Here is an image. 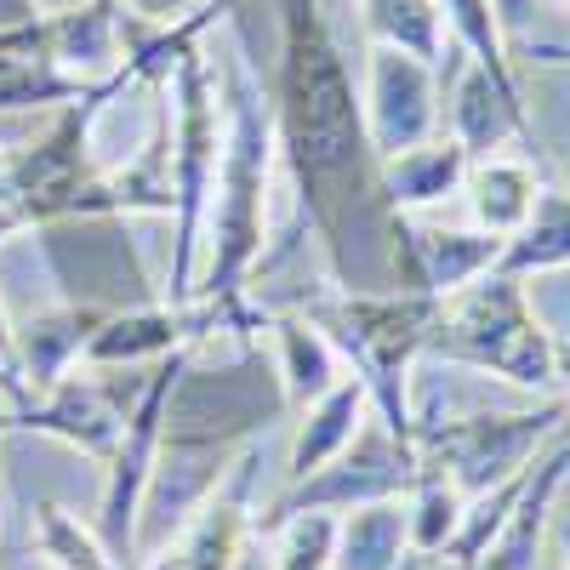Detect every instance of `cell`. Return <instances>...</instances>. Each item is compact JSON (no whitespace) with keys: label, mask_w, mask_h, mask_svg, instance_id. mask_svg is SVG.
I'll list each match as a JSON object with an SVG mask.
<instances>
[{"label":"cell","mask_w":570,"mask_h":570,"mask_svg":"<svg viewBox=\"0 0 570 570\" xmlns=\"http://www.w3.org/2000/svg\"><path fill=\"white\" fill-rule=\"evenodd\" d=\"M274 137L314 223L337 292H394L389 279V200L383 160L371 155L360 80L343 52L325 0H274Z\"/></svg>","instance_id":"1"},{"label":"cell","mask_w":570,"mask_h":570,"mask_svg":"<svg viewBox=\"0 0 570 570\" xmlns=\"http://www.w3.org/2000/svg\"><path fill=\"white\" fill-rule=\"evenodd\" d=\"M212 63L223 91V155H217V183H212L206 234H200V274L188 308L195 303L223 308L246 297V285L268 257V195L279 177L274 98L263 91L252 52L240 40H228Z\"/></svg>","instance_id":"2"},{"label":"cell","mask_w":570,"mask_h":570,"mask_svg":"<svg viewBox=\"0 0 570 570\" xmlns=\"http://www.w3.org/2000/svg\"><path fill=\"white\" fill-rule=\"evenodd\" d=\"M308 320L337 343L343 365L365 383L371 411L383 416L400 440L416 445V360H428L440 325V297L428 292H337Z\"/></svg>","instance_id":"3"},{"label":"cell","mask_w":570,"mask_h":570,"mask_svg":"<svg viewBox=\"0 0 570 570\" xmlns=\"http://www.w3.org/2000/svg\"><path fill=\"white\" fill-rule=\"evenodd\" d=\"M166 104V160H171V263H166V308H188L200 274V234L223 155V91L206 40L188 52L160 86Z\"/></svg>","instance_id":"4"},{"label":"cell","mask_w":570,"mask_h":570,"mask_svg":"<svg viewBox=\"0 0 570 570\" xmlns=\"http://www.w3.org/2000/svg\"><path fill=\"white\" fill-rule=\"evenodd\" d=\"M428 360H451L468 371H491L502 383L553 400V331L542 325L525 279L485 274L440 297V325Z\"/></svg>","instance_id":"5"},{"label":"cell","mask_w":570,"mask_h":570,"mask_svg":"<svg viewBox=\"0 0 570 570\" xmlns=\"http://www.w3.org/2000/svg\"><path fill=\"white\" fill-rule=\"evenodd\" d=\"M559 434H564L559 400H542L531 411H468V416H445V422L416 416V456L434 462L473 502V497L497 491L502 480H513L519 468H531V456L542 445H553Z\"/></svg>","instance_id":"6"},{"label":"cell","mask_w":570,"mask_h":570,"mask_svg":"<svg viewBox=\"0 0 570 570\" xmlns=\"http://www.w3.org/2000/svg\"><path fill=\"white\" fill-rule=\"evenodd\" d=\"M279 411H285L279 376L257 348H246L240 360H223V365H200L188 354L166 400V434L252 445L257 428H268Z\"/></svg>","instance_id":"7"},{"label":"cell","mask_w":570,"mask_h":570,"mask_svg":"<svg viewBox=\"0 0 570 570\" xmlns=\"http://www.w3.org/2000/svg\"><path fill=\"white\" fill-rule=\"evenodd\" d=\"M416 468H422L416 445L400 440L376 411H365L360 428H354V440L320 473L297 480L274 502V525L292 519V513H348V508H365V502H394V497H405L416 485Z\"/></svg>","instance_id":"8"},{"label":"cell","mask_w":570,"mask_h":570,"mask_svg":"<svg viewBox=\"0 0 570 570\" xmlns=\"http://www.w3.org/2000/svg\"><path fill=\"white\" fill-rule=\"evenodd\" d=\"M360 109H365V137L376 160H394L416 142L440 137L445 126L440 63H422L411 52H394V46H371L360 75Z\"/></svg>","instance_id":"9"},{"label":"cell","mask_w":570,"mask_h":570,"mask_svg":"<svg viewBox=\"0 0 570 570\" xmlns=\"http://www.w3.org/2000/svg\"><path fill=\"white\" fill-rule=\"evenodd\" d=\"M120 422H126V400L109 394L104 371H69L46 394L7 405V434L12 428H29V434L63 440L69 451H80L91 462H109V451L120 440Z\"/></svg>","instance_id":"10"},{"label":"cell","mask_w":570,"mask_h":570,"mask_svg":"<svg viewBox=\"0 0 570 570\" xmlns=\"http://www.w3.org/2000/svg\"><path fill=\"white\" fill-rule=\"evenodd\" d=\"M46 58L80 86H104L126 63V0H69L40 18Z\"/></svg>","instance_id":"11"},{"label":"cell","mask_w":570,"mask_h":570,"mask_svg":"<svg viewBox=\"0 0 570 570\" xmlns=\"http://www.w3.org/2000/svg\"><path fill=\"white\" fill-rule=\"evenodd\" d=\"M564 480H570V434H559L553 445L537 451L531 480H525V491H519L508 525L491 537V548L468 570H537L542 553H548V525H553V502H559Z\"/></svg>","instance_id":"12"},{"label":"cell","mask_w":570,"mask_h":570,"mask_svg":"<svg viewBox=\"0 0 570 570\" xmlns=\"http://www.w3.org/2000/svg\"><path fill=\"white\" fill-rule=\"evenodd\" d=\"M462 58V52H456ZM451 131L468 160H485V155H502V142L519 137V142H537V126H531V109L525 98H508V91L480 69V63H456V80H451Z\"/></svg>","instance_id":"13"},{"label":"cell","mask_w":570,"mask_h":570,"mask_svg":"<svg viewBox=\"0 0 570 570\" xmlns=\"http://www.w3.org/2000/svg\"><path fill=\"white\" fill-rule=\"evenodd\" d=\"M104 308H80V303H58L46 314H29L12 325V354H18V383H23V400L46 394L52 383H63V376L80 365L86 354V337L98 331ZM18 400V405H23Z\"/></svg>","instance_id":"14"},{"label":"cell","mask_w":570,"mask_h":570,"mask_svg":"<svg viewBox=\"0 0 570 570\" xmlns=\"http://www.w3.org/2000/svg\"><path fill=\"white\" fill-rule=\"evenodd\" d=\"M188 348V314L166 303H137L115 308L98 320V331L86 337V354L75 371H120V365H160L166 354Z\"/></svg>","instance_id":"15"},{"label":"cell","mask_w":570,"mask_h":570,"mask_svg":"<svg viewBox=\"0 0 570 570\" xmlns=\"http://www.w3.org/2000/svg\"><path fill=\"white\" fill-rule=\"evenodd\" d=\"M268 343H274V376H279V394L285 411H303L308 400L331 394L348 376L337 343L308 320V314H268Z\"/></svg>","instance_id":"16"},{"label":"cell","mask_w":570,"mask_h":570,"mask_svg":"<svg viewBox=\"0 0 570 570\" xmlns=\"http://www.w3.org/2000/svg\"><path fill=\"white\" fill-rule=\"evenodd\" d=\"M468 149L456 137H428L416 142V149L383 160V200L389 212H405V217H428V212H440L451 195H462V183H468Z\"/></svg>","instance_id":"17"},{"label":"cell","mask_w":570,"mask_h":570,"mask_svg":"<svg viewBox=\"0 0 570 570\" xmlns=\"http://www.w3.org/2000/svg\"><path fill=\"white\" fill-rule=\"evenodd\" d=\"M537 195H542L537 166H531V160H513V155L473 160V166H468V183H462V200H468L473 228L497 234V240H513V234L531 223Z\"/></svg>","instance_id":"18"},{"label":"cell","mask_w":570,"mask_h":570,"mask_svg":"<svg viewBox=\"0 0 570 570\" xmlns=\"http://www.w3.org/2000/svg\"><path fill=\"white\" fill-rule=\"evenodd\" d=\"M365 411H371V394H365V383H360L354 371H348L331 394H320V400H308V405L297 411L292 451H285V473H292V485L308 480V473H320L331 456L354 440V428H360Z\"/></svg>","instance_id":"19"},{"label":"cell","mask_w":570,"mask_h":570,"mask_svg":"<svg viewBox=\"0 0 570 570\" xmlns=\"http://www.w3.org/2000/svg\"><path fill=\"white\" fill-rule=\"evenodd\" d=\"M405 559H411V513H405V497L365 502V508L337 513L331 570H400Z\"/></svg>","instance_id":"20"},{"label":"cell","mask_w":570,"mask_h":570,"mask_svg":"<svg viewBox=\"0 0 570 570\" xmlns=\"http://www.w3.org/2000/svg\"><path fill=\"white\" fill-rule=\"evenodd\" d=\"M440 7H445V35L456 40V52L468 63H480L508 98H525L519 63H513V40H508V18L497 0H440Z\"/></svg>","instance_id":"21"},{"label":"cell","mask_w":570,"mask_h":570,"mask_svg":"<svg viewBox=\"0 0 570 570\" xmlns=\"http://www.w3.org/2000/svg\"><path fill=\"white\" fill-rule=\"evenodd\" d=\"M553 268H570V188H542L531 223L502 246V263H497V274L508 279H537Z\"/></svg>","instance_id":"22"},{"label":"cell","mask_w":570,"mask_h":570,"mask_svg":"<svg viewBox=\"0 0 570 570\" xmlns=\"http://www.w3.org/2000/svg\"><path fill=\"white\" fill-rule=\"evenodd\" d=\"M360 7V29L371 46H394L422 63L445 58V7L440 0H354Z\"/></svg>","instance_id":"23"},{"label":"cell","mask_w":570,"mask_h":570,"mask_svg":"<svg viewBox=\"0 0 570 570\" xmlns=\"http://www.w3.org/2000/svg\"><path fill=\"white\" fill-rule=\"evenodd\" d=\"M405 513H411V553L416 559H434V553H445L456 542L468 497L445 480L434 462H422L416 468V485L405 491Z\"/></svg>","instance_id":"24"},{"label":"cell","mask_w":570,"mask_h":570,"mask_svg":"<svg viewBox=\"0 0 570 570\" xmlns=\"http://www.w3.org/2000/svg\"><path fill=\"white\" fill-rule=\"evenodd\" d=\"M29 537H35V553L52 570H120V559L104 548L98 525H86L63 502H40L29 519Z\"/></svg>","instance_id":"25"},{"label":"cell","mask_w":570,"mask_h":570,"mask_svg":"<svg viewBox=\"0 0 570 570\" xmlns=\"http://www.w3.org/2000/svg\"><path fill=\"white\" fill-rule=\"evenodd\" d=\"M331 548H337V513H292L279 519L274 570H331Z\"/></svg>","instance_id":"26"},{"label":"cell","mask_w":570,"mask_h":570,"mask_svg":"<svg viewBox=\"0 0 570 570\" xmlns=\"http://www.w3.org/2000/svg\"><path fill=\"white\" fill-rule=\"evenodd\" d=\"M553 400L564 405V434H570V337H553Z\"/></svg>","instance_id":"27"},{"label":"cell","mask_w":570,"mask_h":570,"mask_svg":"<svg viewBox=\"0 0 570 570\" xmlns=\"http://www.w3.org/2000/svg\"><path fill=\"white\" fill-rule=\"evenodd\" d=\"M35 18H46V0H0V35L29 29Z\"/></svg>","instance_id":"28"},{"label":"cell","mask_w":570,"mask_h":570,"mask_svg":"<svg viewBox=\"0 0 570 570\" xmlns=\"http://www.w3.org/2000/svg\"><path fill=\"white\" fill-rule=\"evenodd\" d=\"M0 570H52V564L35 553V559H0Z\"/></svg>","instance_id":"29"},{"label":"cell","mask_w":570,"mask_h":570,"mask_svg":"<svg viewBox=\"0 0 570 570\" xmlns=\"http://www.w3.org/2000/svg\"><path fill=\"white\" fill-rule=\"evenodd\" d=\"M0 440H7V405H0Z\"/></svg>","instance_id":"30"},{"label":"cell","mask_w":570,"mask_h":570,"mask_svg":"<svg viewBox=\"0 0 570 570\" xmlns=\"http://www.w3.org/2000/svg\"><path fill=\"white\" fill-rule=\"evenodd\" d=\"M559 7H564V12H570V0H559Z\"/></svg>","instance_id":"31"},{"label":"cell","mask_w":570,"mask_h":570,"mask_svg":"<svg viewBox=\"0 0 570 570\" xmlns=\"http://www.w3.org/2000/svg\"><path fill=\"white\" fill-rule=\"evenodd\" d=\"M564 570H570V553H564Z\"/></svg>","instance_id":"32"}]
</instances>
